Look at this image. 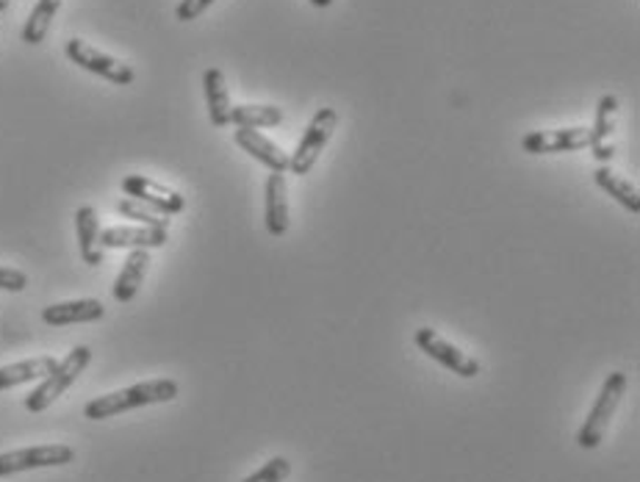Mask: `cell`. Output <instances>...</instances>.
Instances as JSON below:
<instances>
[{"instance_id": "6da1fadb", "label": "cell", "mask_w": 640, "mask_h": 482, "mask_svg": "<svg viewBox=\"0 0 640 482\" xmlns=\"http://www.w3.org/2000/svg\"><path fill=\"white\" fill-rule=\"evenodd\" d=\"M180 385L175 380H147V383L128 385V388L115 391V394L95 396L92 402H87L83 407V416L92 419V422H104V419H115L120 413L136 411V407L147 405H161V402H173L178 396Z\"/></svg>"}, {"instance_id": "7a4b0ae2", "label": "cell", "mask_w": 640, "mask_h": 482, "mask_svg": "<svg viewBox=\"0 0 640 482\" xmlns=\"http://www.w3.org/2000/svg\"><path fill=\"white\" fill-rule=\"evenodd\" d=\"M624 394H627V374L624 372L608 374L597 402H593V407L588 411V419L582 422L580 433H577V444H580L582 450H597V446L602 444L604 433H608L610 422H613Z\"/></svg>"}, {"instance_id": "3957f363", "label": "cell", "mask_w": 640, "mask_h": 482, "mask_svg": "<svg viewBox=\"0 0 640 482\" xmlns=\"http://www.w3.org/2000/svg\"><path fill=\"white\" fill-rule=\"evenodd\" d=\"M89 363H92V350L83 347V344L72 350V353L67 355L65 361L56 363V366L50 368V374H45L42 383H39L37 388L26 396V411H31V413L48 411V407L53 405V402L59 400V396L65 394V391L70 388L78 377H81L83 368H87Z\"/></svg>"}, {"instance_id": "277c9868", "label": "cell", "mask_w": 640, "mask_h": 482, "mask_svg": "<svg viewBox=\"0 0 640 482\" xmlns=\"http://www.w3.org/2000/svg\"><path fill=\"white\" fill-rule=\"evenodd\" d=\"M338 125V111L336 109H319L314 115V120L305 128L303 139H299L297 150L288 153V173L294 175H308L311 169L319 161L322 150L327 147V141L333 139V130Z\"/></svg>"}, {"instance_id": "5b68a950", "label": "cell", "mask_w": 640, "mask_h": 482, "mask_svg": "<svg viewBox=\"0 0 640 482\" xmlns=\"http://www.w3.org/2000/svg\"><path fill=\"white\" fill-rule=\"evenodd\" d=\"M65 53L67 59L72 61V65H78L81 70L92 72V76H100L106 78V81L117 83V87H128V83L136 81V72L134 67L126 65V61L115 59V56L104 53V50L92 48L89 42H83V39H70V42L65 45Z\"/></svg>"}, {"instance_id": "8992f818", "label": "cell", "mask_w": 640, "mask_h": 482, "mask_svg": "<svg viewBox=\"0 0 640 482\" xmlns=\"http://www.w3.org/2000/svg\"><path fill=\"white\" fill-rule=\"evenodd\" d=\"M76 461V450L67 444H45L28 446V450L3 452L0 455V478H11L20 472H33V469H53L67 466Z\"/></svg>"}, {"instance_id": "52a82bcc", "label": "cell", "mask_w": 640, "mask_h": 482, "mask_svg": "<svg viewBox=\"0 0 640 482\" xmlns=\"http://www.w3.org/2000/svg\"><path fill=\"white\" fill-rule=\"evenodd\" d=\"M413 342H416V347L422 350L427 358H433L435 363H441L444 368L455 372L457 377L472 380L480 374V361L472 358V355H466L463 350H457L455 344L446 342V338L439 336L433 327H419L416 336H413Z\"/></svg>"}, {"instance_id": "ba28073f", "label": "cell", "mask_w": 640, "mask_h": 482, "mask_svg": "<svg viewBox=\"0 0 640 482\" xmlns=\"http://www.w3.org/2000/svg\"><path fill=\"white\" fill-rule=\"evenodd\" d=\"M591 145V128L577 125V128H554V130H532L521 139V147L530 156H549V153H574L585 150Z\"/></svg>"}, {"instance_id": "9c48e42d", "label": "cell", "mask_w": 640, "mask_h": 482, "mask_svg": "<svg viewBox=\"0 0 640 482\" xmlns=\"http://www.w3.org/2000/svg\"><path fill=\"white\" fill-rule=\"evenodd\" d=\"M122 191L134 200H139L141 206L152 208V212L164 214V217H175L186 208V197L180 191L167 189V186L156 184V180L145 178V175H128L122 178Z\"/></svg>"}, {"instance_id": "30bf717a", "label": "cell", "mask_w": 640, "mask_h": 482, "mask_svg": "<svg viewBox=\"0 0 640 482\" xmlns=\"http://www.w3.org/2000/svg\"><path fill=\"white\" fill-rule=\"evenodd\" d=\"M236 145L247 153V156L256 158L258 164H264L269 173L286 175L288 173V153L283 150L277 141H272L269 136H264L256 128H239L234 134Z\"/></svg>"}, {"instance_id": "8fae6325", "label": "cell", "mask_w": 640, "mask_h": 482, "mask_svg": "<svg viewBox=\"0 0 640 482\" xmlns=\"http://www.w3.org/2000/svg\"><path fill=\"white\" fill-rule=\"evenodd\" d=\"M616 111H619V98L616 95H602L597 106V120L591 128V153L599 164H608L616 156L613 130H616Z\"/></svg>"}, {"instance_id": "7c38bea8", "label": "cell", "mask_w": 640, "mask_h": 482, "mask_svg": "<svg viewBox=\"0 0 640 482\" xmlns=\"http://www.w3.org/2000/svg\"><path fill=\"white\" fill-rule=\"evenodd\" d=\"M167 244V230L164 228H130V225H117V228L100 230V247L106 249H156Z\"/></svg>"}, {"instance_id": "4fadbf2b", "label": "cell", "mask_w": 640, "mask_h": 482, "mask_svg": "<svg viewBox=\"0 0 640 482\" xmlns=\"http://www.w3.org/2000/svg\"><path fill=\"white\" fill-rule=\"evenodd\" d=\"M264 206H266L264 223H266V230H269V236H275V239L286 236L288 234V186L283 175L272 173L269 178H266Z\"/></svg>"}, {"instance_id": "5bb4252c", "label": "cell", "mask_w": 640, "mask_h": 482, "mask_svg": "<svg viewBox=\"0 0 640 482\" xmlns=\"http://www.w3.org/2000/svg\"><path fill=\"white\" fill-rule=\"evenodd\" d=\"M106 316V308L100 299H70V303H56L42 311V322L50 327L65 325H87Z\"/></svg>"}, {"instance_id": "9a60e30c", "label": "cell", "mask_w": 640, "mask_h": 482, "mask_svg": "<svg viewBox=\"0 0 640 482\" xmlns=\"http://www.w3.org/2000/svg\"><path fill=\"white\" fill-rule=\"evenodd\" d=\"M203 92H206L208 120H211L214 128H225V125H230V111H234V104H230L225 72L219 70V67H208V70L203 72Z\"/></svg>"}, {"instance_id": "2e32d148", "label": "cell", "mask_w": 640, "mask_h": 482, "mask_svg": "<svg viewBox=\"0 0 640 482\" xmlns=\"http://www.w3.org/2000/svg\"><path fill=\"white\" fill-rule=\"evenodd\" d=\"M76 234H78V249H81L83 264H89V266L104 264L100 223H98V212H95L92 206H81L76 212Z\"/></svg>"}, {"instance_id": "e0dca14e", "label": "cell", "mask_w": 640, "mask_h": 482, "mask_svg": "<svg viewBox=\"0 0 640 482\" xmlns=\"http://www.w3.org/2000/svg\"><path fill=\"white\" fill-rule=\"evenodd\" d=\"M147 266H150V255H147V249H130L126 264H122V272L117 275L115 288H111L117 303H130V299L139 294L141 281H145V275H147Z\"/></svg>"}, {"instance_id": "ac0fdd59", "label": "cell", "mask_w": 640, "mask_h": 482, "mask_svg": "<svg viewBox=\"0 0 640 482\" xmlns=\"http://www.w3.org/2000/svg\"><path fill=\"white\" fill-rule=\"evenodd\" d=\"M53 355H39V358H28L20 363H9V366H0V391L17 388L22 383H33V380H42L45 374H50V368L56 366Z\"/></svg>"}, {"instance_id": "d6986e66", "label": "cell", "mask_w": 640, "mask_h": 482, "mask_svg": "<svg viewBox=\"0 0 640 482\" xmlns=\"http://www.w3.org/2000/svg\"><path fill=\"white\" fill-rule=\"evenodd\" d=\"M593 180H597V186L602 191H608L610 197H613L619 206H624L627 212L632 214H640V191L638 186H632L630 180L621 178V175L610 173L608 167H599L597 173H593Z\"/></svg>"}, {"instance_id": "ffe728a7", "label": "cell", "mask_w": 640, "mask_h": 482, "mask_svg": "<svg viewBox=\"0 0 640 482\" xmlns=\"http://www.w3.org/2000/svg\"><path fill=\"white\" fill-rule=\"evenodd\" d=\"M61 3H65V0H37V6L31 9V14H28L26 26H22V31H20L22 42L42 45L45 37H48L50 22H53L56 11L61 9Z\"/></svg>"}, {"instance_id": "44dd1931", "label": "cell", "mask_w": 640, "mask_h": 482, "mask_svg": "<svg viewBox=\"0 0 640 482\" xmlns=\"http://www.w3.org/2000/svg\"><path fill=\"white\" fill-rule=\"evenodd\" d=\"M283 122V111L277 106H266V104H245V106H234L230 111V125L236 128H275V125Z\"/></svg>"}, {"instance_id": "7402d4cb", "label": "cell", "mask_w": 640, "mask_h": 482, "mask_svg": "<svg viewBox=\"0 0 640 482\" xmlns=\"http://www.w3.org/2000/svg\"><path fill=\"white\" fill-rule=\"evenodd\" d=\"M117 212H120L126 219H134V223L147 225V228H164V230L169 228V219L164 217V214L141 206V203L134 200V197H122V200L117 203Z\"/></svg>"}, {"instance_id": "603a6c76", "label": "cell", "mask_w": 640, "mask_h": 482, "mask_svg": "<svg viewBox=\"0 0 640 482\" xmlns=\"http://www.w3.org/2000/svg\"><path fill=\"white\" fill-rule=\"evenodd\" d=\"M288 474H292V463L286 458H272L269 463L253 472L245 482H286Z\"/></svg>"}, {"instance_id": "cb8c5ba5", "label": "cell", "mask_w": 640, "mask_h": 482, "mask_svg": "<svg viewBox=\"0 0 640 482\" xmlns=\"http://www.w3.org/2000/svg\"><path fill=\"white\" fill-rule=\"evenodd\" d=\"M28 275L20 269H11V266H0V292H26Z\"/></svg>"}, {"instance_id": "d4e9b609", "label": "cell", "mask_w": 640, "mask_h": 482, "mask_svg": "<svg viewBox=\"0 0 640 482\" xmlns=\"http://www.w3.org/2000/svg\"><path fill=\"white\" fill-rule=\"evenodd\" d=\"M214 3H217V0H180L178 9H175V17H178L180 22H191V20H197L203 11L211 9Z\"/></svg>"}, {"instance_id": "484cf974", "label": "cell", "mask_w": 640, "mask_h": 482, "mask_svg": "<svg viewBox=\"0 0 640 482\" xmlns=\"http://www.w3.org/2000/svg\"><path fill=\"white\" fill-rule=\"evenodd\" d=\"M308 3H314L316 9H327V6H333V0H308Z\"/></svg>"}, {"instance_id": "4316f807", "label": "cell", "mask_w": 640, "mask_h": 482, "mask_svg": "<svg viewBox=\"0 0 640 482\" xmlns=\"http://www.w3.org/2000/svg\"><path fill=\"white\" fill-rule=\"evenodd\" d=\"M6 9H9V0H0V14H3Z\"/></svg>"}]
</instances>
